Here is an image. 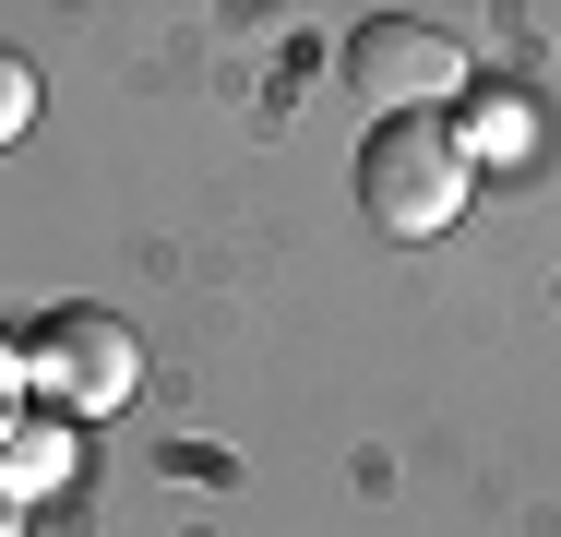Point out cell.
<instances>
[{
	"instance_id": "cell-5",
	"label": "cell",
	"mask_w": 561,
	"mask_h": 537,
	"mask_svg": "<svg viewBox=\"0 0 561 537\" xmlns=\"http://www.w3.org/2000/svg\"><path fill=\"white\" fill-rule=\"evenodd\" d=\"M12 395H24V334H0V419H12Z\"/></svg>"
},
{
	"instance_id": "cell-6",
	"label": "cell",
	"mask_w": 561,
	"mask_h": 537,
	"mask_svg": "<svg viewBox=\"0 0 561 537\" xmlns=\"http://www.w3.org/2000/svg\"><path fill=\"white\" fill-rule=\"evenodd\" d=\"M0 537H24V490L12 478H0Z\"/></svg>"
},
{
	"instance_id": "cell-3",
	"label": "cell",
	"mask_w": 561,
	"mask_h": 537,
	"mask_svg": "<svg viewBox=\"0 0 561 537\" xmlns=\"http://www.w3.org/2000/svg\"><path fill=\"white\" fill-rule=\"evenodd\" d=\"M24 382H36L48 407H72V419H119V407L144 395V346H131L119 311H48L36 346H24Z\"/></svg>"
},
{
	"instance_id": "cell-4",
	"label": "cell",
	"mask_w": 561,
	"mask_h": 537,
	"mask_svg": "<svg viewBox=\"0 0 561 537\" xmlns=\"http://www.w3.org/2000/svg\"><path fill=\"white\" fill-rule=\"evenodd\" d=\"M24 132H36V60L0 48V144H24Z\"/></svg>"
},
{
	"instance_id": "cell-1",
	"label": "cell",
	"mask_w": 561,
	"mask_h": 537,
	"mask_svg": "<svg viewBox=\"0 0 561 537\" xmlns=\"http://www.w3.org/2000/svg\"><path fill=\"white\" fill-rule=\"evenodd\" d=\"M358 204L382 215V239H443L478 204V156L454 119H370L358 144Z\"/></svg>"
},
{
	"instance_id": "cell-2",
	"label": "cell",
	"mask_w": 561,
	"mask_h": 537,
	"mask_svg": "<svg viewBox=\"0 0 561 537\" xmlns=\"http://www.w3.org/2000/svg\"><path fill=\"white\" fill-rule=\"evenodd\" d=\"M346 96L370 119H431L443 96H466V36L431 12H370L346 36Z\"/></svg>"
}]
</instances>
